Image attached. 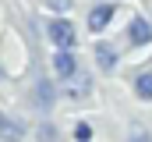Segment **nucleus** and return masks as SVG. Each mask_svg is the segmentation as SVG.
Returning <instances> with one entry per match:
<instances>
[{
  "label": "nucleus",
  "instance_id": "obj_1",
  "mask_svg": "<svg viewBox=\"0 0 152 142\" xmlns=\"http://www.w3.org/2000/svg\"><path fill=\"white\" fill-rule=\"evenodd\" d=\"M50 39H53L60 50H71V46H75V25H71L67 18H53V21H50Z\"/></svg>",
  "mask_w": 152,
  "mask_h": 142
},
{
  "label": "nucleus",
  "instance_id": "obj_2",
  "mask_svg": "<svg viewBox=\"0 0 152 142\" xmlns=\"http://www.w3.org/2000/svg\"><path fill=\"white\" fill-rule=\"evenodd\" d=\"M53 71H57L64 82H67V78H75V75H78L75 53H71V50H57V53H53Z\"/></svg>",
  "mask_w": 152,
  "mask_h": 142
},
{
  "label": "nucleus",
  "instance_id": "obj_3",
  "mask_svg": "<svg viewBox=\"0 0 152 142\" xmlns=\"http://www.w3.org/2000/svg\"><path fill=\"white\" fill-rule=\"evenodd\" d=\"M0 139H7V142H21V139H25V124H21L18 117L0 114Z\"/></svg>",
  "mask_w": 152,
  "mask_h": 142
},
{
  "label": "nucleus",
  "instance_id": "obj_4",
  "mask_svg": "<svg viewBox=\"0 0 152 142\" xmlns=\"http://www.w3.org/2000/svg\"><path fill=\"white\" fill-rule=\"evenodd\" d=\"M113 14H117V11L110 7V4H99V7H92V14H88V29H92V32H103V29L113 21Z\"/></svg>",
  "mask_w": 152,
  "mask_h": 142
},
{
  "label": "nucleus",
  "instance_id": "obj_5",
  "mask_svg": "<svg viewBox=\"0 0 152 142\" xmlns=\"http://www.w3.org/2000/svg\"><path fill=\"white\" fill-rule=\"evenodd\" d=\"M127 36H131L134 46H145V43H152V25L145 21V18H134V21L127 25Z\"/></svg>",
  "mask_w": 152,
  "mask_h": 142
},
{
  "label": "nucleus",
  "instance_id": "obj_6",
  "mask_svg": "<svg viewBox=\"0 0 152 142\" xmlns=\"http://www.w3.org/2000/svg\"><path fill=\"white\" fill-rule=\"evenodd\" d=\"M53 100H57V89H53L46 78H39L36 82V103H39V110H53Z\"/></svg>",
  "mask_w": 152,
  "mask_h": 142
},
{
  "label": "nucleus",
  "instance_id": "obj_7",
  "mask_svg": "<svg viewBox=\"0 0 152 142\" xmlns=\"http://www.w3.org/2000/svg\"><path fill=\"white\" fill-rule=\"evenodd\" d=\"M96 61H99L103 71H113L117 68V50L110 46V43H96Z\"/></svg>",
  "mask_w": 152,
  "mask_h": 142
},
{
  "label": "nucleus",
  "instance_id": "obj_8",
  "mask_svg": "<svg viewBox=\"0 0 152 142\" xmlns=\"http://www.w3.org/2000/svg\"><path fill=\"white\" fill-rule=\"evenodd\" d=\"M64 92H67L71 100H81V96L88 92V78H85V75H75V78H67V82H64Z\"/></svg>",
  "mask_w": 152,
  "mask_h": 142
},
{
  "label": "nucleus",
  "instance_id": "obj_9",
  "mask_svg": "<svg viewBox=\"0 0 152 142\" xmlns=\"http://www.w3.org/2000/svg\"><path fill=\"white\" fill-rule=\"evenodd\" d=\"M134 92H138L142 100H152V68H145L138 78H134Z\"/></svg>",
  "mask_w": 152,
  "mask_h": 142
},
{
  "label": "nucleus",
  "instance_id": "obj_10",
  "mask_svg": "<svg viewBox=\"0 0 152 142\" xmlns=\"http://www.w3.org/2000/svg\"><path fill=\"white\" fill-rule=\"evenodd\" d=\"M75 139H78V142H88V139H92V124H88V121L75 124Z\"/></svg>",
  "mask_w": 152,
  "mask_h": 142
},
{
  "label": "nucleus",
  "instance_id": "obj_11",
  "mask_svg": "<svg viewBox=\"0 0 152 142\" xmlns=\"http://www.w3.org/2000/svg\"><path fill=\"white\" fill-rule=\"evenodd\" d=\"M53 11H71V0H46Z\"/></svg>",
  "mask_w": 152,
  "mask_h": 142
},
{
  "label": "nucleus",
  "instance_id": "obj_12",
  "mask_svg": "<svg viewBox=\"0 0 152 142\" xmlns=\"http://www.w3.org/2000/svg\"><path fill=\"white\" fill-rule=\"evenodd\" d=\"M127 142H149V139H145V135H131Z\"/></svg>",
  "mask_w": 152,
  "mask_h": 142
}]
</instances>
